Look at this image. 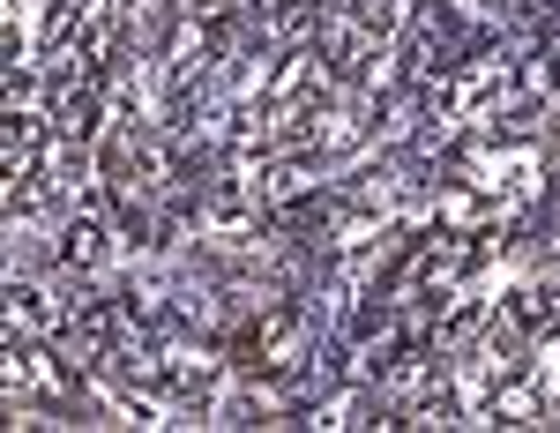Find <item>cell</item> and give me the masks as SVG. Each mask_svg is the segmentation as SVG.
<instances>
[{
	"instance_id": "6da1fadb",
	"label": "cell",
	"mask_w": 560,
	"mask_h": 433,
	"mask_svg": "<svg viewBox=\"0 0 560 433\" xmlns=\"http://www.w3.org/2000/svg\"><path fill=\"white\" fill-rule=\"evenodd\" d=\"M113 216H68V232H60V261L68 269H105L113 261Z\"/></svg>"
},
{
	"instance_id": "7a4b0ae2",
	"label": "cell",
	"mask_w": 560,
	"mask_h": 433,
	"mask_svg": "<svg viewBox=\"0 0 560 433\" xmlns=\"http://www.w3.org/2000/svg\"><path fill=\"white\" fill-rule=\"evenodd\" d=\"M8 314H15V329H52V321H60V306L45 300L38 284H23V277L8 284Z\"/></svg>"
}]
</instances>
